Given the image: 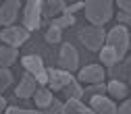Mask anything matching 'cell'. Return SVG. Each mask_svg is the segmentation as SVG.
Here are the masks:
<instances>
[{
	"label": "cell",
	"mask_w": 131,
	"mask_h": 114,
	"mask_svg": "<svg viewBox=\"0 0 131 114\" xmlns=\"http://www.w3.org/2000/svg\"><path fill=\"white\" fill-rule=\"evenodd\" d=\"M85 17L94 23V27H102L112 17V2L110 0H90L83 4Z\"/></svg>",
	"instance_id": "1"
},
{
	"label": "cell",
	"mask_w": 131,
	"mask_h": 114,
	"mask_svg": "<svg viewBox=\"0 0 131 114\" xmlns=\"http://www.w3.org/2000/svg\"><path fill=\"white\" fill-rule=\"evenodd\" d=\"M104 42L112 48L114 52H117L119 60H123L125 54H127V48H129V29L123 27V25L112 27V29H110V33L104 37Z\"/></svg>",
	"instance_id": "2"
},
{
	"label": "cell",
	"mask_w": 131,
	"mask_h": 114,
	"mask_svg": "<svg viewBox=\"0 0 131 114\" xmlns=\"http://www.w3.org/2000/svg\"><path fill=\"white\" fill-rule=\"evenodd\" d=\"M77 35H79L81 42H83V46L90 48V50H94V52L102 48L104 37H106V33H104L102 27H81Z\"/></svg>",
	"instance_id": "3"
},
{
	"label": "cell",
	"mask_w": 131,
	"mask_h": 114,
	"mask_svg": "<svg viewBox=\"0 0 131 114\" xmlns=\"http://www.w3.org/2000/svg\"><path fill=\"white\" fill-rule=\"evenodd\" d=\"M21 62H23L25 71H27L29 75H34V79L38 81L40 85H46V83H48V73H46V69H44V62H42L40 56L29 54V56H23Z\"/></svg>",
	"instance_id": "4"
},
{
	"label": "cell",
	"mask_w": 131,
	"mask_h": 114,
	"mask_svg": "<svg viewBox=\"0 0 131 114\" xmlns=\"http://www.w3.org/2000/svg\"><path fill=\"white\" fill-rule=\"evenodd\" d=\"M42 21V2L40 0H31L25 4V15H23V27L27 31H36Z\"/></svg>",
	"instance_id": "5"
},
{
	"label": "cell",
	"mask_w": 131,
	"mask_h": 114,
	"mask_svg": "<svg viewBox=\"0 0 131 114\" xmlns=\"http://www.w3.org/2000/svg\"><path fill=\"white\" fill-rule=\"evenodd\" d=\"M27 37H29V31L25 27H6L2 33H0V40L6 46H10V48L21 46L23 42H27Z\"/></svg>",
	"instance_id": "6"
},
{
	"label": "cell",
	"mask_w": 131,
	"mask_h": 114,
	"mask_svg": "<svg viewBox=\"0 0 131 114\" xmlns=\"http://www.w3.org/2000/svg\"><path fill=\"white\" fill-rule=\"evenodd\" d=\"M60 64H62V71H67V73H73L77 69L79 54L71 44H62V48H60Z\"/></svg>",
	"instance_id": "7"
},
{
	"label": "cell",
	"mask_w": 131,
	"mask_h": 114,
	"mask_svg": "<svg viewBox=\"0 0 131 114\" xmlns=\"http://www.w3.org/2000/svg\"><path fill=\"white\" fill-rule=\"evenodd\" d=\"M90 110L94 114H117V106L110 97L104 95H92L90 97Z\"/></svg>",
	"instance_id": "8"
},
{
	"label": "cell",
	"mask_w": 131,
	"mask_h": 114,
	"mask_svg": "<svg viewBox=\"0 0 131 114\" xmlns=\"http://www.w3.org/2000/svg\"><path fill=\"white\" fill-rule=\"evenodd\" d=\"M48 73V83H50V89L58 91V89H64L71 81H73V75L67 73V71H56V69H50V71H46Z\"/></svg>",
	"instance_id": "9"
},
{
	"label": "cell",
	"mask_w": 131,
	"mask_h": 114,
	"mask_svg": "<svg viewBox=\"0 0 131 114\" xmlns=\"http://www.w3.org/2000/svg\"><path fill=\"white\" fill-rule=\"evenodd\" d=\"M104 79V69L100 64H88L79 71V81H85L90 85H96V83H102Z\"/></svg>",
	"instance_id": "10"
},
{
	"label": "cell",
	"mask_w": 131,
	"mask_h": 114,
	"mask_svg": "<svg viewBox=\"0 0 131 114\" xmlns=\"http://www.w3.org/2000/svg\"><path fill=\"white\" fill-rule=\"evenodd\" d=\"M21 8V2L19 0H8V2H4L2 6H0V25H10L15 19H17V12Z\"/></svg>",
	"instance_id": "11"
},
{
	"label": "cell",
	"mask_w": 131,
	"mask_h": 114,
	"mask_svg": "<svg viewBox=\"0 0 131 114\" xmlns=\"http://www.w3.org/2000/svg\"><path fill=\"white\" fill-rule=\"evenodd\" d=\"M36 85H38V81L34 79V75H29V73H25L23 75V79H21V83L17 85V89H15V95L17 97H31L36 93Z\"/></svg>",
	"instance_id": "12"
},
{
	"label": "cell",
	"mask_w": 131,
	"mask_h": 114,
	"mask_svg": "<svg viewBox=\"0 0 131 114\" xmlns=\"http://www.w3.org/2000/svg\"><path fill=\"white\" fill-rule=\"evenodd\" d=\"M58 114H94V112L88 106H83L79 100H67L62 104V108H60Z\"/></svg>",
	"instance_id": "13"
},
{
	"label": "cell",
	"mask_w": 131,
	"mask_h": 114,
	"mask_svg": "<svg viewBox=\"0 0 131 114\" xmlns=\"http://www.w3.org/2000/svg\"><path fill=\"white\" fill-rule=\"evenodd\" d=\"M17 60V48H10V46H0V64L6 69Z\"/></svg>",
	"instance_id": "14"
},
{
	"label": "cell",
	"mask_w": 131,
	"mask_h": 114,
	"mask_svg": "<svg viewBox=\"0 0 131 114\" xmlns=\"http://www.w3.org/2000/svg\"><path fill=\"white\" fill-rule=\"evenodd\" d=\"M106 91L112 95V97H127V85H125V81H110V83L106 85Z\"/></svg>",
	"instance_id": "15"
},
{
	"label": "cell",
	"mask_w": 131,
	"mask_h": 114,
	"mask_svg": "<svg viewBox=\"0 0 131 114\" xmlns=\"http://www.w3.org/2000/svg\"><path fill=\"white\" fill-rule=\"evenodd\" d=\"M129 64H131V60H129V58H125L121 64H112V67H110V75L117 79V81L127 79V77H129Z\"/></svg>",
	"instance_id": "16"
},
{
	"label": "cell",
	"mask_w": 131,
	"mask_h": 114,
	"mask_svg": "<svg viewBox=\"0 0 131 114\" xmlns=\"http://www.w3.org/2000/svg\"><path fill=\"white\" fill-rule=\"evenodd\" d=\"M34 100H36V104L40 106V108H46V106H50L52 104V93H50V89H46V87H40V89H36V93H34Z\"/></svg>",
	"instance_id": "17"
},
{
	"label": "cell",
	"mask_w": 131,
	"mask_h": 114,
	"mask_svg": "<svg viewBox=\"0 0 131 114\" xmlns=\"http://www.w3.org/2000/svg\"><path fill=\"white\" fill-rule=\"evenodd\" d=\"M100 60H102V64L112 67V64L119 62V56H117V52H114L110 46H106V48H100Z\"/></svg>",
	"instance_id": "18"
},
{
	"label": "cell",
	"mask_w": 131,
	"mask_h": 114,
	"mask_svg": "<svg viewBox=\"0 0 131 114\" xmlns=\"http://www.w3.org/2000/svg\"><path fill=\"white\" fill-rule=\"evenodd\" d=\"M64 89H67L64 93H67V97H69V100H79V97H83V87H81L75 79H73V81H71V83L64 87Z\"/></svg>",
	"instance_id": "19"
},
{
	"label": "cell",
	"mask_w": 131,
	"mask_h": 114,
	"mask_svg": "<svg viewBox=\"0 0 131 114\" xmlns=\"http://www.w3.org/2000/svg\"><path fill=\"white\" fill-rule=\"evenodd\" d=\"M42 6H46V17L52 21L54 15L64 6V2H60V0H52V2H42Z\"/></svg>",
	"instance_id": "20"
},
{
	"label": "cell",
	"mask_w": 131,
	"mask_h": 114,
	"mask_svg": "<svg viewBox=\"0 0 131 114\" xmlns=\"http://www.w3.org/2000/svg\"><path fill=\"white\" fill-rule=\"evenodd\" d=\"M75 23V17H71V15H62V17H58V19H52L50 21V25L52 27H58L60 31L64 29V27H71Z\"/></svg>",
	"instance_id": "21"
},
{
	"label": "cell",
	"mask_w": 131,
	"mask_h": 114,
	"mask_svg": "<svg viewBox=\"0 0 131 114\" xmlns=\"http://www.w3.org/2000/svg\"><path fill=\"white\" fill-rule=\"evenodd\" d=\"M106 93V85L104 83H96L83 89V97H92V95H104Z\"/></svg>",
	"instance_id": "22"
},
{
	"label": "cell",
	"mask_w": 131,
	"mask_h": 114,
	"mask_svg": "<svg viewBox=\"0 0 131 114\" xmlns=\"http://www.w3.org/2000/svg\"><path fill=\"white\" fill-rule=\"evenodd\" d=\"M60 35H62V31L58 29V27H48V31H46V42H50V44H56V42H60Z\"/></svg>",
	"instance_id": "23"
},
{
	"label": "cell",
	"mask_w": 131,
	"mask_h": 114,
	"mask_svg": "<svg viewBox=\"0 0 131 114\" xmlns=\"http://www.w3.org/2000/svg\"><path fill=\"white\" fill-rule=\"evenodd\" d=\"M10 79H13V75L8 69H0V91H4L10 85Z\"/></svg>",
	"instance_id": "24"
},
{
	"label": "cell",
	"mask_w": 131,
	"mask_h": 114,
	"mask_svg": "<svg viewBox=\"0 0 131 114\" xmlns=\"http://www.w3.org/2000/svg\"><path fill=\"white\" fill-rule=\"evenodd\" d=\"M60 108H62V102L52 100V104H50V106H46V110H44L42 114H58V112H60Z\"/></svg>",
	"instance_id": "25"
},
{
	"label": "cell",
	"mask_w": 131,
	"mask_h": 114,
	"mask_svg": "<svg viewBox=\"0 0 131 114\" xmlns=\"http://www.w3.org/2000/svg\"><path fill=\"white\" fill-rule=\"evenodd\" d=\"M4 114H42V112H34V110H23V108H17V106H10L4 110Z\"/></svg>",
	"instance_id": "26"
},
{
	"label": "cell",
	"mask_w": 131,
	"mask_h": 114,
	"mask_svg": "<svg viewBox=\"0 0 131 114\" xmlns=\"http://www.w3.org/2000/svg\"><path fill=\"white\" fill-rule=\"evenodd\" d=\"M62 8H64V15H71V17H73V12H77V10H81V8H83V2H75V4H71V6H67V4H64Z\"/></svg>",
	"instance_id": "27"
},
{
	"label": "cell",
	"mask_w": 131,
	"mask_h": 114,
	"mask_svg": "<svg viewBox=\"0 0 131 114\" xmlns=\"http://www.w3.org/2000/svg\"><path fill=\"white\" fill-rule=\"evenodd\" d=\"M117 114H131V104L125 100V102H123V106L117 110Z\"/></svg>",
	"instance_id": "28"
},
{
	"label": "cell",
	"mask_w": 131,
	"mask_h": 114,
	"mask_svg": "<svg viewBox=\"0 0 131 114\" xmlns=\"http://www.w3.org/2000/svg\"><path fill=\"white\" fill-rule=\"evenodd\" d=\"M117 6H119L123 12H129V8H131V4L127 2V0H119V2H117Z\"/></svg>",
	"instance_id": "29"
},
{
	"label": "cell",
	"mask_w": 131,
	"mask_h": 114,
	"mask_svg": "<svg viewBox=\"0 0 131 114\" xmlns=\"http://www.w3.org/2000/svg\"><path fill=\"white\" fill-rule=\"evenodd\" d=\"M117 19H119L121 23H129V19H131V17H129V12H123V10H121V12L117 15Z\"/></svg>",
	"instance_id": "30"
},
{
	"label": "cell",
	"mask_w": 131,
	"mask_h": 114,
	"mask_svg": "<svg viewBox=\"0 0 131 114\" xmlns=\"http://www.w3.org/2000/svg\"><path fill=\"white\" fill-rule=\"evenodd\" d=\"M4 110H6V100L0 95V112H4Z\"/></svg>",
	"instance_id": "31"
}]
</instances>
